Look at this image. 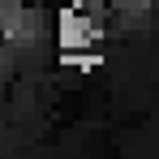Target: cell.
Instances as JSON below:
<instances>
[{"label": "cell", "mask_w": 159, "mask_h": 159, "mask_svg": "<svg viewBox=\"0 0 159 159\" xmlns=\"http://www.w3.org/2000/svg\"><path fill=\"white\" fill-rule=\"evenodd\" d=\"M60 48L65 52H82V48H90V39H95V26H90V17H82L78 9H65L60 13Z\"/></svg>", "instance_id": "cell-1"}]
</instances>
